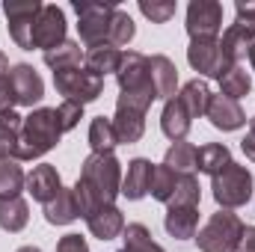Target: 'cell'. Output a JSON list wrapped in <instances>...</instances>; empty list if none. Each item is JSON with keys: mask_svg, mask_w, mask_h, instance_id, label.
Instances as JSON below:
<instances>
[{"mask_svg": "<svg viewBox=\"0 0 255 252\" xmlns=\"http://www.w3.org/2000/svg\"><path fill=\"white\" fill-rule=\"evenodd\" d=\"M74 196L80 205V217L86 220L89 214H95L104 205H113L116 196H122V163L113 151H92L83 166H80V178L74 181Z\"/></svg>", "mask_w": 255, "mask_h": 252, "instance_id": "1", "label": "cell"}, {"mask_svg": "<svg viewBox=\"0 0 255 252\" xmlns=\"http://www.w3.org/2000/svg\"><path fill=\"white\" fill-rule=\"evenodd\" d=\"M60 139H63V127H60L57 107H39V110H33L30 116H24L15 160H18V163H21V160H39V157H45Z\"/></svg>", "mask_w": 255, "mask_h": 252, "instance_id": "2", "label": "cell"}, {"mask_svg": "<svg viewBox=\"0 0 255 252\" xmlns=\"http://www.w3.org/2000/svg\"><path fill=\"white\" fill-rule=\"evenodd\" d=\"M244 220L235 211H217L211 214V220L199 229V235L193 238L196 247L202 252H238L241 250V238H244Z\"/></svg>", "mask_w": 255, "mask_h": 252, "instance_id": "3", "label": "cell"}, {"mask_svg": "<svg viewBox=\"0 0 255 252\" xmlns=\"http://www.w3.org/2000/svg\"><path fill=\"white\" fill-rule=\"evenodd\" d=\"M253 172L244 166V163H229L223 166L214 178H211V190H214V202L223 208V211H235V208H244L250 199H253Z\"/></svg>", "mask_w": 255, "mask_h": 252, "instance_id": "4", "label": "cell"}, {"mask_svg": "<svg viewBox=\"0 0 255 252\" xmlns=\"http://www.w3.org/2000/svg\"><path fill=\"white\" fill-rule=\"evenodd\" d=\"M119 6L116 3H92V0H77L74 12H77V33L83 48H101L110 45V24H113V12Z\"/></svg>", "mask_w": 255, "mask_h": 252, "instance_id": "5", "label": "cell"}, {"mask_svg": "<svg viewBox=\"0 0 255 252\" xmlns=\"http://www.w3.org/2000/svg\"><path fill=\"white\" fill-rule=\"evenodd\" d=\"M54 86H57V92L63 95V101L80 104V107L98 101L101 92H104V80H101L98 74H92L89 68H83V65L54 71Z\"/></svg>", "mask_w": 255, "mask_h": 252, "instance_id": "6", "label": "cell"}, {"mask_svg": "<svg viewBox=\"0 0 255 252\" xmlns=\"http://www.w3.org/2000/svg\"><path fill=\"white\" fill-rule=\"evenodd\" d=\"M116 83L122 95H133L142 101H157L154 86H151V74H148V57L139 51H128L122 54V65L116 71Z\"/></svg>", "mask_w": 255, "mask_h": 252, "instance_id": "7", "label": "cell"}, {"mask_svg": "<svg viewBox=\"0 0 255 252\" xmlns=\"http://www.w3.org/2000/svg\"><path fill=\"white\" fill-rule=\"evenodd\" d=\"M148 107H151V101H142V98H133V95H119L116 113H113V127H116L119 145H133V142L142 139Z\"/></svg>", "mask_w": 255, "mask_h": 252, "instance_id": "8", "label": "cell"}, {"mask_svg": "<svg viewBox=\"0 0 255 252\" xmlns=\"http://www.w3.org/2000/svg\"><path fill=\"white\" fill-rule=\"evenodd\" d=\"M42 6L45 3H39V0H15V3L3 6L9 36L21 51H33V24H36Z\"/></svg>", "mask_w": 255, "mask_h": 252, "instance_id": "9", "label": "cell"}, {"mask_svg": "<svg viewBox=\"0 0 255 252\" xmlns=\"http://www.w3.org/2000/svg\"><path fill=\"white\" fill-rule=\"evenodd\" d=\"M187 63L202 77H214V80H220L232 68V63L226 60V54L220 48V39H193L187 48Z\"/></svg>", "mask_w": 255, "mask_h": 252, "instance_id": "10", "label": "cell"}, {"mask_svg": "<svg viewBox=\"0 0 255 252\" xmlns=\"http://www.w3.org/2000/svg\"><path fill=\"white\" fill-rule=\"evenodd\" d=\"M65 12L57 6V3H45L36 24H33V48L39 51H54L65 42Z\"/></svg>", "mask_w": 255, "mask_h": 252, "instance_id": "11", "label": "cell"}, {"mask_svg": "<svg viewBox=\"0 0 255 252\" xmlns=\"http://www.w3.org/2000/svg\"><path fill=\"white\" fill-rule=\"evenodd\" d=\"M187 33L193 39H217L223 30V6L217 0H193L187 6Z\"/></svg>", "mask_w": 255, "mask_h": 252, "instance_id": "12", "label": "cell"}, {"mask_svg": "<svg viewBox=\"0 0 255 252\" xmlns=\"http://www.w3.org/2000/svg\"><path fill=\"white\" fill-rule=\"evenodd\" d=\"M9 86H12L15 104L21 107H33L45 98V80L30 63H18L9 68Z\"/></svg>", "mask_w": 255, "mask_h": 252, "instance_id": "13", "label": "cell"}, {"mask_svg": "<svg viewBox=\"0 0 255 252\" xmlns=\"http://www.w3.org/2000/svg\"><path fill=\"white\" fill-rule=\"evenodd\" d=\"M205 116H208V122L217 127V130H238V127L247 125V113H244L241 101H232V98L214 95V92H211V101H208Z\"/></svg>", "mask_w": 255, "mask_h": 252, "instance_id": "14", "label": "cell"}, {"mask_svg": "<svg viewBox=\"0 0 255 252\" xmlns=\"http://www.w3.org/2000/svg\"><path fill=\"white\" fill-rule=\"evenodd\" d=\"M151 178H154V163L148 157H133L128 163V172L122 175V196L128 202H139L151 193Z\"/></svg>", "mask_w": 255, "mask_h": 252, "instance_id": "15", "label": "cell"}, {"mask_svg": "<svg viewBox=\"0 0 255 252\" xmlns=\"http://www.w3.org/2000/svg\"><path fill=\"white\" fill-rule=\"evenodd\" d=\"M148 74H151V86H154V95L160 101H169L178 95V68L169 57L163 54H151L148 57Z\"/></svg>", "mask_w": 255, "mask_h": 252, "instance_id": "16", "label": "cell"}, {"mask_svg": "<svg viewBox=\"0 0 255 252\" xmlns=\"http://www.w3.org/2000/svg\"><path fill=\"white\" fill-rule=\"evenodd\" d=\"M86 229H89L92 238L107 244V241H113V238H119L125 232V217H122V211L116 205H104V208H98L95 214L86 217Z\"/></svg>", "mask_w": 255, "mask_h": 252, "instance_id": "17", "label": "cell"}, {"mask_svg": "<svg viewBox=\"0 0 255 252\" xmlns=\"http://www.w3.org/2000/svg\"><path fill=\"white\" fill-rule=\"evenodd\" d=\"M27 193L36 199V202H42V205H48L60 190H63V181H60V172H57V166H51V163H39V166H33V172L27 175Z\"/></svg>", "mask_w": 255, "mask_h": 252, "instance_id": "18", "label": "cell"}, {"mask_svg": "<svg viewBox=\"0 0 255 252\" xmlns=\"http://www.w3.org/2000/svg\"><path fill=\"white\" fill-rule=\"evenodd\" d=\"M190 113L184 110V104L178 101V95L175 98H169L166 104H163V113H160V130L172 139V142H181L187 133H190Z\"/></svg>", "mask_w": 255, "mask_h": 252, "instance_id": "19", "label": "cell"}, {"mask_svg": "<svg viewBox=\"0 0 255 252\" xmlns=\"http://www.w3.org/2000/svg\"><path fill=\"white\" fill-rule=\"evenodd\" d=\"M163 229L175 241H190L199 232V208H166Z\"/></svg>", "mask_w": 255, "mask_h": 252, "instance_id": "20", "label": "cell"}, {"mask_svg": "<svg viewBox=\"0 0 255 252\" xmlns=\"http://www.w3.org/2000/svg\"><path fill=\"white\" fill-rule=\"evenodd\" d=\"M253 42H255L253 30H247V27H241V24H229L226 33H223V39H220V48H223V54H226L229 63L241 65V60L250 54Z\"/></svg>", "mask_w": 255, "mask_h": 252, "instance_id": "21", "label": "cell"}, {"mask_svg": "<svg viewBox=\"0 0 255 252\" xmlns=\"http://www.w3.org/2000/svg\"><path fill=\"white\" fill-rule=\"evenodd\" d=\"M45 220H48L51 226H68V223L80 220V205H77L74 190L63 187L48 205H45Z\"/></svg>", "mask_w": 255, "mask_h": 252, "instance_id": "22", "label": "cell"}, {"mask_svg": "<svg viewBox=\"0 0 255 252\" xmlns=\"http://www.w3.org/2000/svg\"><path fill=\"white\" fill-rule=\"evenodd\" d=\"M119 65H122V51H119V48H110V45L92 48V51H86V57H83V68H89V71L98 74L101 80H104L107 74H116Z\"/></svg>", "mask_w": 255, "mask_h": 252, "instance_id": "23", "label": "cell"}, {"mask_svg": "<svg viewBox=\"0 0 255 252\" xmlns=\"http://www.w3.org/2000/svg\"><path fill=\"white\" fill-rule=\"evenodd\" d=\"M232 163V151H229V145H223V142H205L199 151H196V169L199 172H205V175H217L223 166H229Z\"/></svg>", "mask_w": 255, "mask_h": 252, "instance_id": "24", "label": "cell"}, {"mask_svg": "<svg viewBox=\"0 0 255 252\" xmlns=\"http://www.w3.org/2000/svg\"><path fill=\"white\" fill-rule=\"evenodd\" d=\"M178 101L184 104V110L190 113V119H199V116H205V110H208V101H211V89H208V83L205 80H187L181 89H178Z\"/></svg>", "mask_w": 255, "mask_h": 252, "instance_id": "25", "label": "cell"}, {"mask_svg": "<svg viewBox=\"0 0 255 252\" xmlns=\"http://www.w3.org/2000/svg\"><path fill=\"white\" fill-rule=\"evenodd\" d=\"M21 125H24V116H18L15 110L0 113V160H15Z\"/></svg>", "mask_w": 255, "mask_h": 252, "instance_id": "26", "label": "cell"}, {"mask_svg": "<svg viewBox=\"0 0 255 252\" xmlns=\"http://www.w3.org/2000/svg\"><path fill=\"white\" fill-rule=\"evenodd\" d=\"M30 220V205L21 199V196H12V199H0V229L15 235L27 226Z\"/></svg>", "mask_w": 255, "mask_h": 252, "instance_id": "27", "label": "cell"}, {"mask_svg": "<svg viewBox=\"0 0 255 252\" xmlns=\"http://www.w3.org/2000/svg\"><path fill=\"white\" fill-rule=\"evenodd\" d=\"M253 92V77L247 74L244 65H232L223 77H220V95L232 98V101H241Z\"/></svg>", "mask_w": 255, "mask_h": 252, "instance_id": "28", "label": "cell"}, {"mask_svg": "<svg viewBox=\"0 0 255 252\" xmlns=\"http://www.w3.org/2000/svg\"><path fill=\"white\" fill-rule=\"evenodd\" d=\"M119 252H166L157 241H151V232L142 223H130L122 232V247Z\"/></svg>", "mask_w": 255, "mask_h": 252, "instance_id": "29", "label": "cell"}, {"mask_svg": "<svg viewBox=\"0 0 255 252\" xmlns=\"http://www.w3.org/2000/svg\"><path fill=\"white\" fill-rule=\"evenodd\" d=\"M196 145L193 142H172L169 145V151H166V157H163V166H169L172 172H178V175H196Z\"/></svg>", "mask_w": 255, "mask_h": 252, "instance_id": "30", "label": "cell"}, {"mask_svg": "<svg viewBox=\"0 0 255 252\" xmlns=\"http://www.w3.org/2000/svg\"><path fill=\"white\" fill-rule=\"evenodd\" d=\"M83 48H80V42H68L65 39L60 48H54V51H48L45 54V65L51 68V71H63V68H77V65H83Z\"/></svg>", "mask_w": 255, "mask_h": 252, "instance_id": "31", "label": "cell"}, {"mask_svg": "<svg viewBox=\"0 0 255 252\" xmlns=\"http://www.w3.org/2000/svg\"><path fill=\"white\" fill-rule=\"evenodd\" d=\"M89 145H92V151H98V154L113 151V148L119 145L113 119H107V116H95V119L89 122Z\"/></svg>", "mask_w": 255, "mask_h": 252, "instance_id": "32", "label": "cell"}, {"mask_svg": "<svg viewBox=\"0 0 255 252\" xmlns=\"http://www.w3.org/2000/svg\"><path fill=\"white\" fill-rule=\"evenodd\" d=\"M199 202H202V187H199V178L196 175H178V181H175V193H172V199H169V205L166 208H199Z\"/></svg>", "mask_w": 255, "mask_h": 252, "instance_id": "33", "label": "cell"}, {"mask_svg": "<svg viewBox=\"0 0 255 252\" xmlns=\"http://www.w3.org/2000/svg\"><path fill=\"white\" fill-rule=\"evenodd\" d=\"M24 184H27V175H24L21 163L18 160H0V199L21 196Z\"/></svg>", "mask_w": 255, "mask_h": 252, "instance_id": "34", "label": "cell"}, {"mask_svg": "<svg viewBox=\"0 0 255 252\" xmlns=\"http://www.w3.org/2000/svg\"><path fill=\"white\" fill-rule=\"evenodd\" d=\"M136 36V27H133V18L128 15L125 9H116L113 12V24H110V48H125L130 45V39Z\"/></svg>", "mask_w": 255, "mask_h": 252, "instance_id": "35", "label": "cell"}, {"mask_svg": "<svg viewBox=\"0 0 255 252\" xmlns=\"http://www.w3.org/2000/svg\"><path fill=\"white\" fill-rule=\"evenodd\" d=\"M175 181H178V172H172L169 166H157L154 163V178H151V196L163 205H169L172 193H175Z\"/></svg>", "mask_w": 255, "mask_h": 252, "instance_id": "36", "label": "cell"}, {"mask_svg": "<svg viewBox=\"0 0 255 252\" xmlns=\"http://www.w3.org/2000/svg\"><path fill=\"white\" fill-rule=\"evenodd\" d=\"M139 12L151 24H166L175 15V0H139Z\"/></svg>", "mask_w": 255, "mask_h": 252, "instance_id": "37", "label": "cell"}, {"mask_svg": "<svg viewBox=\"0 0 255 252\" xmlns=\"http://www.w3.org/2000/svg\"><path fill=\"white\" fill-rule=\"evenodd\" d=\"M57 116H60L63 133H68V130H74L77 122L83 119V107H80V104H71V101H63V104L57 107Z\"/></svg>", "mask_w": 255, "mask_h": 252, "instance_id": "38", "label": "cell"}, {"mask_svg": "<svg viewBox=\"0 0 255 252\" xmlns=\"http://www.w3.org/2000/svg\"><path fill=\"white\" fill-rule=\"evenodd\" d=\"M235 12H238V21L235 24H241V27H247V30H253L255 33V0H238L235 3Z\"/></svg>", "mask_w": 255, "mask_h": 252, "instance_id": "39", "label": "cell"}, {"mask_svg": "<svg viewBox=\"0 0 255 252\" xmlns=\"http://www.w3.org/2000/svg\"><path fill=\"white\" fill-rule=\"evenodd\" d=\"M57 252H89V247H86V238L65 235V238H60V244H57Z\"/></svg>", "mask_w": 255, "mask_h": 252, "instance_id": "40", "label": "cell"}, {"mask_svg": "<svg viewBox=\"0 0 255 252\" xmlns=\"http://www.w3.org/2000/svg\"><path fill=\"white\" fill-rule=\"evenodd\" d=\"M15 107V95H12V86H9V71L0 74V113L12 110Z\"/></svg>", "mask_w": 255, "mask_h": 252, "instance_id": "41", "label": "cell"}, {"mask_svg": "<svg viewBox=\"0 0 255 252\" xmlns=\"http://www.w3.org/2000/svg\"><path fill=\"white\" fill-rule=\"evenodd\" d=\"M238 252H255V226L244 229V238H241V250Z\"/></svg>", "mask_w": 255, "mask_h": 252, "instance_id": "42", "label": "cell"}, {"mask_svg": "<svg viewBox=\"0 0 255 252\" xmlns=\"http://www.w3.org/2000/svg\"><path fill=\"white\" fill-rule=\"evenodd\" d=\"M241 148H244L247 160H253V163H255V133H253V130H250V133L241 139Z\"/></svg>", "mask_w": 255, "mask_h": 252, "instance_id": "43", "label": "cell"}, {"mask_svg": "<svg viewBox=\"0 0 255 252\" xmlns=\"http://www.w3.org/2000/svg\"><path fill=\"white\" fill-rule=\"evenodd\" d=\"M9 68H12V65H9V60H6V54L0 51V74H6Z\"/></svg>", "mask_w": 255, "mask_h": 252, "instance_id": "44", "label": "cell"}, {"mask_svg": "<svg viewBox=\"0 0 255 252\" xmlns=\"http://www.w3.org/2000/svg\"><path fill=\"white\" fill-rule=\"evenodd\" d=\"M247 57H250V63H253V71H255V42H253V48H250V54H247Z\"/></svg>", "mask_w": 255, "mask_h": 252, "instance_id": "45", "label": "cell"}, {"mask_svg": "<svg viewBox=\"0 0 255 252\" xmlns=\"http://www.w3.org/2000/svg\"><path fill=\"white\" fill-rule=\"evenodd\" d=\"M15 252H42L39 247H21V250H15Z\"/></svg>", "mask_w": 255, "mask_h": 252, "instance_id": "46", "label": "cell"}, {"mask_svg": "<svg viewBox=\"0 0 255 252\" xmlns=\"http://www.w3.org/2000/svg\"><path fill=\"white\" fill-rule=\"evenodd\" d=\"M250 130H253V133H255V116H253V119H250Z\"/></svg>", "mask_w": 255, "mask_h": 252, "instance_id": "47", "label": "cell"}]
</instances>
